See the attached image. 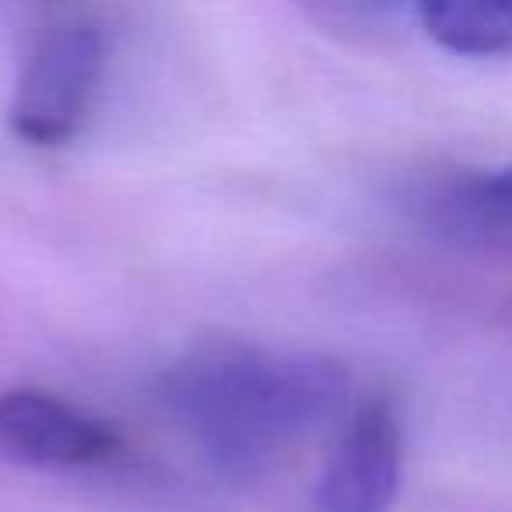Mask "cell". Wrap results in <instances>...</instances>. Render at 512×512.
<instances>
[{
	"instance_id": "obj_1",
	"label": "cell",
	"mask_w": 512,
	"mask_h": 512,
	"mask_svg": "<svg viewBox=\"0 0 512 512\" xmlns=\"http://www.w3.org/2000/svg\"><path fill=\"white\" fill-rule=\"evenodd\" d=\"M348 386V369L320 351L207 337L165 369L162 400L214 474L249 481L330 425Z\"/></svg>"
},
{
	"instance_id": "obj_2",
	"label": "cell",
	"mask_w": 512,
	"mask_h": 512,
	"mask_svg": "<svg viewBox=\"0 0 512 512\" xmlns=\"http://www.w3.org/2000/svg\"><path fill=\"white\" fill-rule=\"evenodd\" d=\"M106 71V39L81 15H50L29 32L8 102V127L32 148L67 144L85 123Z\"/></svg>"
},
{
	"instance_id": "obj_3",
	"label": "cell",
	"mask_w": 512,
	"mask_h": 512,
	"mask_svg": "<svg viewBox=\"0 0 512 512\" xmlns=\"http://www.w3.org/2000/svg\"><path fill=\"white\" fill-rule=\"evenodd\" d=\"M113 425L57 393L0 390V463L29 470H85L120 456Z\"/></svg>"
},
{
	"instance_id": "obj_4",
	"label": "cell",
	"mask_w": 512,
	"mask_h": 512,
	"mask_svg": "<svg viewBox=\"0 0 512 512\" xmlns=\"http://www.w3.org/2000/svg\"><path fill=\"white\" fill-rule=\"evenodd\" d=\"M404 477V432L390 400H365L341 428L313 491V512H393Z\"/></svg>"
},
{
	"instance_id": "obj_5",
	"label": "cell",
	"mask_w": 512,
	"mask_h": 512,
	"mask_svg": "<svg viewBox=\"0 0 512 512\" xmlns=\"http://www.w3.org/2000/svg\"><path fill=\"white\" fill-rule=\"evenodd\" d=\"M414 15L425 36L456 57L512 53V0H425Z\"/></svg>"
},
{
	"instance_id": "obj_6",
	"label": "cell",
	"mask_w": 512,
	"mask_h": 512,
	"mask_svg": "<svg viewBox=\"0 0 512 512\" xmlns=\"http://www.w3.org/2000/svg\"><path fill=\"white\" fill-rule=\"evenodd\" d=\"M460 204L474 214L477 221L491 225H512V165L498 172H481L460 193Z\"/></svg>"
}]
</instances>
